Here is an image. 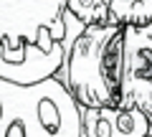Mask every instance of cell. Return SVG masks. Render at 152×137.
<instances>
[{
    "label": "cell",
    "mask_w": 152,
    "mask_h": 137,
    "mask_svg": "<svg viewBox=\"0 0 152 137\" xmlns=\"http://www.w3.org/2000/svg\"><path fill=\"white\" fill-rule=\"evenodd\" d=\"M0 137H81L79 104L56 76L33 86L0 79Z\"/></svg>",
    "instance_id": "6da1fadb"
},
{
    "label": "cell",
    "mask_w": 152,
    "mask_h": 137,
    "mask_svg": "<svg viewBox=\"0 0 152 137\" xmlns=\"http://www.w3.org/2000/svg\"><path fill=\"white\" fill-rule=\"evenodd\" d=\"M117 28L122 26H86L71 43L69 53H64V64L56 79L61 81V86H66V92L76 99L79 107L114 109L102 79V53Z\"/></svg>",
    "instance_id": "7a4b0ae2"
},
{
    "label": "cell",
    "mask_w": 152,
    "mask_h": 137,
    "mask_svg": "<svg viewBox=\"0 0 152 137\" xmlns=\"http://www.w3.org/2000/svg\"><path fill=\"white\" fill-rule=\"evenodd\" d=\"M69 0H0V43H33L53 51L64 38Z\"/></svg>",
    "instance_id": "3957f363"
},
{
    "label": "cell",
    "mask_w": 152,
    "mask_h": 137,
    "mask_svg": "<svg viewBox=\"0 0 152 137\" xmlns=\"http://www.w3.org/2000/svg\"><path fill=\"white\" fill-rule=\"evenodd\" d=\"M152 92V23L124 26V76L117 109H145Z\"/></svg>",
    "instance_id": "277c9868"
},
{
    "label": "cell",
    "mask_w": 152,
    "mask_h": 137,
    "mask_svg": "<svg viewBox=\"0 0 152 137\" xmlns=\"http://www.w3.org/2000/svg\"><path fill=\"white\" fill-rule=\"evenodd\" d=\"M64 64V48L56 43L53 51H43L33 43H0V79L18 84V86H33L46 79H53Z\"/></svg>",
    "instance_id": "5b68a950"
},
{
    "label": "cell",
    "mask_w": 152,
    "mask_h": 137,
    "mask_svg": "<svg viewBox=\"0 0 152 137\" xmlns=\"http://www.w3.org/2000/svg\"><path fill=\"white\" fill-rule=\"evenodd\" d=\"M122 76H124V28H117L102 53V79H104V86H107V94L112 99L114 109L119 104Z\"/></svg>",
    "instance_id": "8992f818"
},
{
    "label": "cell",
    "mask_w": 152,
    "mask_h": 137,
    "mask_svg": "<svg viewBox=\"0 0 152 137\" xmlns=\"http://www.w3.org/2000/svg\"><path fill=\"white\" fill-rule=\"evenodd\" d=\"M152 23V0H109V26L145 28Z\"/></svg>",
    "instance_id": "52a82bcc"
},
{
    "label": "cell",
    "mask_w": 152,
    "mask_h": 137,
    "mask_svg": "<svg viewBox=\"0 0 152 137\" xmlns=\"http://www.w3.org/2000/svg\"><path fill=\"white\" fill-rule=\"evenodd\" d=\"M114 112L117 109L112 107H104V109L79 107L81 137H114Z\"/></svg>",
    "instance_id": "ba28073f"
},
{
    "label": "cell",
    "mask_w": 152,
    "mask_h": 137,
    "mask_svg": "<svg viewBox=\"0 0 152 137\" xmlns=\"http://www.w3.org/2000/svg\"><path fill=\"white\" fill-rule=\"evenodd\" d=\"M66 13L84 26H109V0H69Z\"/></svg>",
    "instance_id": "9c48e42d"
},
{
    "label": "cell",
    "mask_w": 152,
    "mask_h": 137,
    "mask_svg": "<svg viewBox=\"0 0 152 137\" xmlns=\"http://www.w3.org/2000/svg\"><path fill=\"white\" fill-rule=\"evenodd\" d=\"M150 119L142 109H117L114 112V137H147Z\"/></svg>",
    "instance_id": "30bf717a"
},
{
    "label": "cell",
    "mask_w": 152,
    "mask_h": 137,
    "mask_svg": "<svg viewBox=\"0 0 152 137\" xmlns=\"http://www.w3.org/2000/svg\"><path fill=\"white\" fill-rule=\"evenodd\" d=\"M147 114V119H150V137H152V92H150V99H147V104H145V109H142Z\"/></svg>",
    "instance_id": "8fae6325"
},
{
    "label": "cell",
    "mask_w": 152,
    "mask_h": 137,
    "mask_svg": "<svg viewBox=\"0 0 152 137\" xmlns=\"http://www.w3.org/2000/svg\"><path fill=\"white\" fill-rule=\"evenodd\" d=\"M147 137H150V135H147Z\"/></svg>",
    "instance_id": "7c38bea8"
}]
</instances>
